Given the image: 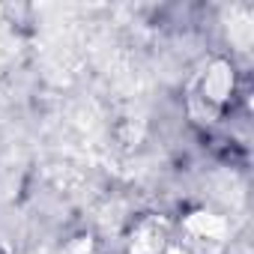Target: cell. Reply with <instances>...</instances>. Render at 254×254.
<instances>
[{
    "mask_svg": "<svg viewBox=\"0 0 254 254\" xmlns=\"http://www.w3.org/2000/svg\"><path fill=\"white\" fill-rule=\"evenodd\" d=\"M168 254H183V251H168Z\"/></svg>",
    "mask_w": 254,
    "mask_h": 254,
    "instance_id": "7a4b0ae2",
    "label": "cell"
},
{
    "mask_svg": "<svg viewBox=\"0 0 254 254\" xmlns=\"http://www.w3.org/2000/svg\"><path fill=\"white\" fill-rule=\"evenodd\" d=\"M227 93H230V72H227L224 63H218V66H212V69L206 72L203 96H206L209 102H221V99H227Z\"/></svg>",
    "mask_w": 254,
    "mask_h": 254,
    "instance_id": "6da1fadb",
    "label": "cell"
}]
</instances>
